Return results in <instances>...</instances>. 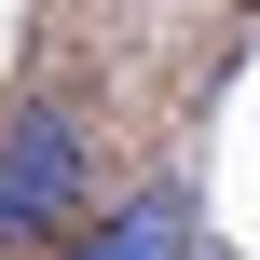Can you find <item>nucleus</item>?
Returning <instances> with one entry per match:
<instances>
[{
  "label": "nucleus",
  "instance_id": "2",
  "mask_svg": "<svg viewBox=\"0 0 260 260\" xmlns=\"http://www.w3.org/2000/svg\"><path fill=\"white\" fill-rule=\"evenodd\" d=\"M69 260H192V192L178 178H151L123 219H96V233H69Z\"/></svg>",
  "mask_w": 260,
  "mask_h": 260
},
{
  "label": "nucleus",
  "instance_id": "1",
  "mask_svg": "<svg viewBox=\"0 0 260 260\" xmlns=\"http://www.w3.org/2000/svg\"><path fill=\"white\" fill-rule=\"evenodd\" d=\"M96 192V123L82 110H14L0 123V247H41V233H69V206Z\"/></svg>",
  "mask_w": 260,
  "mask_h": 260
}]
</instances>
